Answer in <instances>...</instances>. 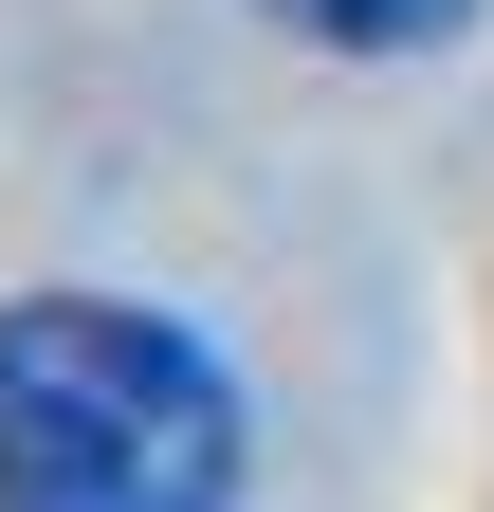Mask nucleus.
<instances>
[{
    "mask_svg": "<svg viewBox=\"0 0 494 512\" xmlns=\"http://www.w3.org/2000/svg\"><path fill=\"white\" fill-rule=\"evenodd\" d=\"M0 512H238V384L110 293L0 311Z\"/></svg>",
    "mask_w": 494,
    "mask_h": 512,
    "instance_id": "obj_1",
    "label": "nucleus"
},
{
    "mask_svg": "<svg viewBox=\"0 0 494 512\" xmlns=\"http://www.w3.org/2000/svg\"><path fill=\"white\" fill-rule=\"evenodd\" d=\"M293 37H330V55H440L476 0H275Z\"/></svg>",
    "mask_w": 494,
    "mask_h": 512,
    "instance_id": "obj_2",
    "label": "nucleus"
}]
</instances>
